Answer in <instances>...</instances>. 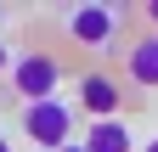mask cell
<instances>
[{"instance_id": "30bf717a", "label": "cell", "mask_w": 158, "mask_h": 152, "mask_svg": "<svg viewBox=\"0 0 158 152\" xmlns=\"http://www.w3.org/2000/svg\"><path fill=\"white\" fill-rule=\"evenodd\" d=\"M62 152H85V141H79V146H62Z\"/></svg>"}, {"instance_id": "ba28073f", "label": "cell", "mask_w": 158, "mask_h": 152, "mask_svg": "<svg viewBox=\"0 0 158 152\" xmlns=\"http://www.w3.org/2000/svg\"><path fill=\"white\" fill-rule=\"evenodd\" d=\"M147 17H152V23H158V0H152V6H147Z\"/></svg>"}, {"instance_id": "52a82bcc", "label": "cell", "mask_w": 158, "mask_h": 152, "mask_svg": "<svg viewBox=\"0 0 158 152\" xmlns=\"http://www.w3.org/2000/svg\"><path fill=\"white\" fill-rule=\"evenodd\" d=\"M11 68V51H6V40H0V73H6Z\"/></svg>"}, {"instance_id": "9c48e42d", "label": "cell", "mask_w": 158, "mask_h": 152, "mask_svg": "<svg viewBox=\"0 0 158 152\" xmlns=\"http://www.w3.org/2000/svg\"><path fill=\"white\" fill-rule=\"evenodd\" d=\"M0 152H11V141H6V135H0Z\"/></svg>"}, {"instance_id": "3957f363", "label": "cell", "mask_w": 158, "mask_h": 152, "mask_svg": "<svg viewBox=\"0 0 158 152\" xmlns=\"http://www.w3.org/2000/svg\"><path fill=\"white\" fill-rule=\"evenodd\" d=\"M68 34H73V45H85V51H107L113 34H118V11L113 6H79L68 17Z\"/></svg>"}, {"instance_id": "6da1fadb", "label": "cell", "mask_w": 158, "mask_h": 152, "mask_svg": "<svg viewBox=\"0 0 158 152\" xmlns=\"http://www.w3.org/2000/svg\"><path fill=\"white\" fill-rule=\"evenodd\" d=\"M56 79H62V62L45 56V51H28V56L11 62V90H17L28 107H34V102H51V96H56Z\"/></svg>"}, {"instance_id": "7a4b0ae2", "label": "cell", "mask_w": 158, "mask_h": 152, "mask_svg": "<svg viewBox=\"0 0 158 152\" xmlns=\"http://www.w3.org/2000/svg\"><path fill=\"white\" fill-rule=\"evenodd\" d=\"M23 130L45 146V152H62V146H73L68 135H73V113L62 107V102H34V107H23Z\"/></svg>"}, {"instance_id": "8fae6325", "label": "cell", "mask_w": 158, "mask_h": 152, "mask_svg": "<svg viewBox=\"0 0 158 152\" xmlns=\"http://www.w3.org/2000/svg\"><path fill=\"white\" fill-rule=\"evenodd\" d=\"M141 152H158V141H147V146H141Z\"/></svg>"}, {"instance_id": "5b68a950", "label": "cell", "mask_w": 158, "mask_h": 152, "mask_svg": "<svg viewBox=\"0 0 158 152\" xmlns=\"http://www.w3.org/2000/svg\"><path fill=\"white\" fill-rule=\"evenodd\" d=\"M124 68H130V79H135V85L158 90V34H147V40H135V45H130Z\"/></svg>"}, {"instance_id": "8992f818", "label": "cell", "mask_w": 158, "mask_h": 152, "mask_svg": "<svg viewBox=\"0 0 158 152\" xmlns=\"http://www.w3.org/2000/svg\"><path fill=\"white\" fill-rule=\"evenodd\" d=\"M85 152H130V124L124 118H96L85 130Z\"/></svg>"}, {"instance_id": "277c9868", "label": "cell", "mask_w": 158, "mask_h": 152, "mask_svg": "<svg viewBox=\"0 0 158 152\" xmlns=\"http://www.w3.org/2000/svg\"><path fill=\"white\" fill-rule=\"evenodd\" d=\"M79 102H85V113H96V118H113L118 102H124V90H118L107 73H85V79H79Z\"/></svg>"}]
</instances>
